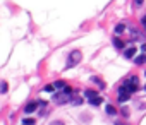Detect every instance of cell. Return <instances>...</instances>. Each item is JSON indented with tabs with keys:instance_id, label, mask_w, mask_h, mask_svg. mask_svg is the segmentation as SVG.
<instances>
[{
	"instance_id": "6da1fadb",
	"label": "cell",
	"mask_w": 146,
	"mask_h": 125,
	"mask_svg": "<svg viewBox=\"0 0 146 125\" xmlns=\"http://www.w3.org/2000/svg\"><path fill=\"white\" fill-rule=\"evenodd\" d=\"M53 101L57 104H65L71 101V88H64L62 93H58V94H55Z\"/></svg>"
},
{
	"instance_id": "7a4b0ae2",
	"label": "cell",
	"mask_w": 146,
	"mask_h": 125,
	"mask_svg": "<svg viewBox=\"0 0 146 125\" xmlns=\"http://www.w3.org/2000/svg\"><path fill=\"white\" fill-rule=\"evenodd\" d=\"M81 58H83V55H81L79 50H74L69 53V60H67V69H71V67L77 65V63L81 62Z\"/></svg>"
},
{
	"instance_id": "3957f363",
	"label": "cell",
	"mask_w": 146,
	"mask_h": 125,
	"mask_svg": "<svg viewBox=\"0 0 146 125\" xmlns=\"http://www.w3.org/2000/svg\"><path fill=\"white\" fill-rule=\"evenodd\" d=\"M136 91H138V86H136V82L129 81V82H125L124 86H122L119 93H129V94H131V93H136Z\"/></svg>"
},
{
	"instance_id": "277c9868",
	"label": "cell",
	"mask_w": 146,
	"mask_h": 125,
	"mask_svg": "<svg viewBox=\"0 0 146 125\" xmlns=\"http://www.w3.org/2000/svg\"><path fill=\"white\" fill-rule=\"evenodd\" d=\"M134 55H136V48H134V46H131V48L125 50V57H127V58H132Z\"/></svg>"
},
{
	"instance_id": "5b68a950",
	"label": "cell",
	"mask_w": 146,
	"mask_h": 125,
	"mask_svg": "<svg viewBox=\"0 0 146 125\" xmlns=\"http://www.w3.org/2000/svg\"><path fill=\"white\" fill-rule=\"evenodd\" d=\"M36 108H38V103H29L28 106H26V113H33Z\"/></svg>"
},
{
	"instance_id": "8992f818",
	"label": "cell",
	"mask_w": 146,
	"mask_h": 125,
	"mask_svg": "<svg viewBox=\"0 0 146 125\" xmlns=\"http://www.w3.org/2000/svg\"><path fill=\"white\" fill-rule=\"evenodd\" d=\"M127 100H129V93H120L119 94V103H125Z\"/></svg>"
},
{
	"instance_id": "52a82bcc",
	"label": "cell",
	"mask_w": 146,
	"mask_h": 125,
	"mask_svg": "<svg viewBox=\"0 0 146 125\" xmlns=\"http://www.w3.org/2000/svg\"><path fill=\"white\" fill-rule=\"evenodd\" d=\"M84 96H86V98H89V100H93V98H98V96H96V93L91 91V89H86V91H84Z\"/></svg>"
},
{
	"instance_id": "ba28073f",
	"label": "cell",
	"mask_w": 146,
	"mask_h": 125,
	"mask_svg": "<svg viewBox=\"0 0 146 125\" xmlns=\"http://www.w3.org/2000/svg\"><path fill=\"white\" fill-rule=\"evenodd\" d=\"M124 31H125V24H122V22H120V24L115 26V33H117V34H122Z\"/></svg>"
},
{
	"instance_id": "9c48e42d",
	"label": "cell",
	"mask_w": 146,
	"mask_h": 125,
	"mask_svg": "<svg viewBox=\"0 0 146 125\" xmlns=\"http://www.w3.org/2000/svg\"><path fill=\"white\" fill-rule=\"evenodd\" d=\"M134 62H136V63H144L146 62V55H139V57H136Z\"/></svg>"
},
{
	"instance_id": "30bf717a",
	"label": "cell",
	"mask_w": 146,
	"mask_h": 125,
	"mask_svg": "<svg viewBox=\"0 0 146 125\" xmlns=\"http://www.w3.org/2000/svg\"><path fill=\"white\" fill-rule=\"evenodd\" d=\"M107 113H108V115H115V113H117L115 106H112V104H108V106H107Z\"/></svg>"
},
{
	"instance_id": "8fae6325",
	"label": "cell",
	"mask_w": 146,
	"mask_h": 125,
	"mask_svg": "<svg viewBox=\"0 0 146 125\" xmlns=\"http://www.w3.org/2000/svg\"><path fill=\"white\" fill-rule=\"evenodd\" d=\"M53 88L55 89H62V88H65V82H64V81H58V82L53 84Z\"/></svg>"
},
{
	"instance_id": "7c38bea8",
	"label": "cell",
	"mask_w": 146,
	"mask_h": 125,
	"mask_svg": "<svg viewBox=\"0 0 146 125\" xmlns=\"http://www.w3.org/2000/svg\"><path fill=\"white\" fill-rule=\"evenodd\" d=\"M89 103L95 104V106H98V104H101V98H93V100H89Z\"/></svg>"
},
{
	"instance_id": "4fadbf2b",
	"label": "cell",
	"mask_w": 146,
	"mask_h": 125,
	"mask_svg": "<svg viewBox=\"0 0 146 125\" xmlns=\"http://www.w3.org/2000/svg\"><path fill=\"white\" fill-rule=\"evenodd\" d=\"M22 125H34V120H33V118H28V117H26L24 120H22Z\"/></svg>"
},
{
	"instance_id": "5bb4252c",
	"label": "cell",
	"mask_w": 146,
	"mask_h": 125,
	"mask_svg": "<svg viewBox=\"0 0 146 125\" xmlns=\"http://www.w3.org/2000/svg\"><path fill=\"white\" fill-rule=\"evenodd\" d=\"M113 45H115L117 48H124V43H122L119 38H115V40H113Z\"/></svg>"
},
{
	"instance_id": "9a60e30c",
	"label": "cell",
	"mask_w": 146,
	"mask_h": 125,
	"mask_svg": "<svg viewBox=\"0 0 146 125\" xmlns=\"http://www.w3.org/2000/svg\"><path fill=\"white\" fill-rule=\"evenodd\" d=\"M50 125H65V123H64V122H60V120H55V122H52Z\"/></svg>"
},
{
	"instance_id": "2e32d148",
	"label": "cell",
	"mask_w": 146,
	"mask_h": 125,
	"mask_svg": "<svg viewBox=\"0 0 146 125\" xmlns=\"http://www.w3.org/2000/svg\"><path fill=\"white\" fill-rule=\"evenodd\" d=\"M2 93H7V82H2Z\"/></svg>"
},
{
	"instance_id": "e0dca14e",
	"label": "cell",
	"mask_w": 146,
	"mask_h": 125,
	"mask_svg": "<svg viewBox=\"0 0 146 125\" xmlns=\"http://www.w3.org/2000/svg\"><path fill=\"white\" fill-rule=\"evenodd\" d=\"M53 89H55V88H53V84H52V86H46L45 91H53Z\"/></svg>"
},
{
	"instance_id": "ac0fdd59",
	"label": "cell",
	"mask_w": 146,
	"mask_h": 125,
	"mask_svg": "<svg viewBox=\"0 0 146 125\" xmlns=\"http://www.w3.org/2000/svg\"><path fill=\"white\" fill-rule=\"evenodd\" d=\"M143 4V0H136V5H141Z\"/></svg>"
},
{
	"instance_id": "d6986e66",
	"label": "cell",
	"mask_w": 146,
	"mask_h": 125,
	"mask_svg": "<svg viewBox=\"0 0 146 125\" xmlns=\"http://www.w3.org/2000/svg\"><path fill=\"white\" fill-rule=\"evenodd\" d=\"M141 48H143V51H146V43H144V45H141Z\"/></svg>"
},
{
	"instance_id": "ffe728a7",
	"label": "cell",
	"mask_w": 146,
	"mask_h": 125,
	"mask_svg": "<svg viewBox=\"0 0 146 125\" xmlns=\"http://www.w3.org/2000/svg\"><path fill=\"white\" fill-rule=\"evenodd\" d=\"M143 24H144V26H146V16H144V17H143Z\"/></svg>"
}]
</instances>
